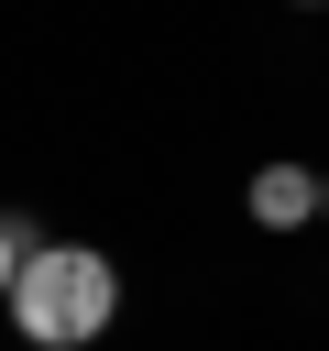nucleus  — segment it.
Here are the masks:
<instances>
[{
  "mask_svg": "<svg viewBox=\"0 0 329 351\" xmlns=\"http://www.w3.org/2000/svg\"><path fill=\"white\" fill-rule=\"evenodd\" d=\"M307 208H329V176H307V165H263L252 176V219L263 230H296Z\"/></svg>",
  "mask_w": 329,
  "mask_h": 351,
  "instance_id": "obj_2",
  "label": "nucleus"
},
{
  "mask_svg": "<svg viewBox=\"0 0 329 351\" xmlns=\"http://www.w3.org/2000/svg\"><path fill=\"white\" fill-rule=\"evenodd\" d=\"M22 263H33V241H22V230H11V219H0V296H11V285H22Z\"/></svg>",
  "mask_w": 329,
  "mask_h": 351,
  "instance_id": "obj_3",
  "label": "nucleus"
},
{
  "mask_svg": "<svg viewBox=\"0 0 329 351\" xmlns=\"http://www.w3.org/2000/svg\"><path fill=\"white\" fill-rule=\"evenodd\" d=\"M110 307H121V274H110L99 252H77V241L33 252L22 285H11V329H22L33 351H88V340L110 329Z\"/></svg>",
  "mask_w": 329,
  "mask_h": 351,
  "instance_id": "obj_1",
  "label": "nucleus"
}]
</instances>
